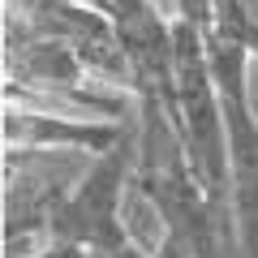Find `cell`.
Instances as JSON below:
<instances>
[{
    "mask_svg": "<svg viewBox=\"0 0 258 258\" xmlns=\"http://www.w3.org/2000/svg\"><path fill=\"white\" fill-rule=\"evenodd\" d=\"M74 249L78 245H56V241H52L47 249H39V254H30V258H74Z\"/></svg>",
    "mask_w": 258,
    "mask_h": 258,
    "instance_id": "obj_6",
    "label": "cell"
},
{
    "mask_svg": "<svg viewBox=\"0 0 258 258\" xmlns=\"http://www.w3.org/2000/svg\"><path fill=\"white\" fill-rule=\"evenodd\" d=\"M129 189H138V125L129 129L125 142L86 159V168L52 211V241L78 245L91 258H112L129 241H138L125 224Z\"/></svg>",
    "mask_w": 258,
    "mask_h": 258,
    "instance_id": "obj_1",
    "label": "cell"
},
{
    "mask_svg": "<svg viewBox=\"0 0 258 258\" xmlns=\"http://www.w3.org/2000/svg\"><path fill=\"white\" fill-rule=\"evenodd\" d=\"M207 35L224 39V43L241 47L245 56L258 60V13L241 0H215V18H211V30Z\"/></svg>",
    "mask_w": 258,
    "mask_h": 258,
    "instance_id": "obj_5",
    "label": "cell"
},
{
    "mask_svg": "<svg viewBox=\"0 0 258 258\" xmlns=\"http://www.w3.org/2000/svg\"><path fill=\"white\" fill-rule=\"evenodd\" d=\"M241 5H249V9H254V13H258V0H241Z\"/></svg>",
    "mask_w": 258,
    "mask_h": 258,
    "instance_id": "obj_9",
    "label": "cell"
},
{
    "mask_svg": "<svg viewBox=\"0 0 258 258\" xmlns=\"http://www.w3.org/2000/svg\"><path fill=\"white\" fill-rule=\"evenodd\" d=\"M74 5H86V9H99V13L112 9V0H74Z\"/></svg>",
    "mask_w": 258,
    "mask_h": 258,
    "instance_id": "obj_8",
    "label": "cell"
},
{
    "mask_svg": "<svg viewBox=\"0 0 258 258\" xmlns=\"http://www.w3.org/2000/svg\"><path fill=\"white\" fill-rule=\"evenodd\" d=\"M138 120H99L86 112H39L22 103H5V151L35 155H82L95 159L129 138Z\"/></svg>",
    "mask_w": 258,
    "mask_h": 258,
    "instance_id": "obj_4",
    "label": "cell"
},
{
    "mask_svg": "<svg viewBox=\"0 0 258 258\" xmlns=\"http://www.w3.org/2000/svg\"><path fill=\"white\" fill-rule=\"evenodd\" d=\"M164 5H168V0H164Z\"/></svg>",
    "mask_w": 258,
    "mask_h": 258,
    "instance_id": "obj_10",
    "label": "cell"
},
{
    "mask_svg": "<svg viewBox=\"0 0 258 258\" xmlns=\"http://www.w3.org/2000/svg\"><path fill=\"white\" fill-rule=\"evenodd\" d=\"M108 18L138 108L168 112L176 125V18L164 13V0H112Z\"/></svg>",
    "mask_w": 258,
    "mask_h": 258,
    "instance_id": "obj_3",
    "label": "cell"
},
{
    "mask_svg": "<svg viewBox=\"0 0 258 258\" xmlns=\"http://www.w3.org/2000/svg\"><path fill=\"white\" fill-rule=\"evenodd\" d=\"M207 60L228 120V194H232V228L237 258H258V112L249 95V64L241 47L207 35Z\"/></svg>",
    "mask_w": 258,
    "mask_h": 258,
    "instance_id": "obj_2",
    "label": "cell"
},
{
    "mask_svg": "<svg viewBox=\"0 0 258 258\" xmlns=\"http://www.w3.org/2000/svg\"><path fill=\"white\" fill-rule=\"evenodd\" d=\"M112 258H151V249H142L138 241H129V245H125V249H116Z\"/></svg>",
    "mask_w": 258,
    "mask_h": 258,
    "instance_id": "obj_7",
    "label": "cell"
}]
</instances>
